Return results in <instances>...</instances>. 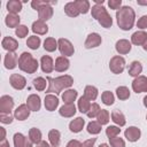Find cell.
I'll list each match as a JSON object with an SVG mask.
<instances>
[{
    "label": "cell",
    "instance_id": "4316f807",
    "mask_svg": "<svg viewBox=\"0 0 147 147\" xmlns=\"http://www.w3.org/2000/svg\"><path fill=\"white\" fill-rule=\"evenodd\" d=\"M111 121H113L114 123H116L117 125H119V126H124L125 123H126L125 116L123 115L122 111H119V110H117V109L111 111Z\"/></svg>",
    "mask_w": 147,
    "mask_h": 147
},
{
    "label": "cell",
    "instance_id": "ac0fdd59",
    "mask_svg": "<svg viewBox=\"0 0 147 147\" xmlns=\"http://www.w3.org/2000/svg\"><path fill=\"white\" fill-rule=\"evenodd\" d=\"M140 134H141L140 130H139L138 127H136V126H130V127H127V129L125 130V132H124L125 138H126L129 141H131V142L137 141V140L140 138Z\"/></svg>",
    "mask_w": 147,
    "mask_h": 147
},
{
    "label": "cell",
    "instance_id": "e575fe53",
    "mask_svg": "<svg viewBox=\"0 0 147 147\" xmlns=\"http://www.w3.org/2000/svg\"><path fill=\"white\" fill-rule=\"evenodd\" d=\"M91 102H90V100H87L84 95L82 96V98H79V100H78V109H79V111L80 113H87L88 110H90V108H91Z\"/></svg>",
    "mask_w": 147,
    "mask_h": 147
},
{
    "label": "cell",
    "instance_id": "30bf717a",
    "mask_svg": "<svg viewBox=\"0 0 147 147\" xmlns=\"http://www.w3.org/2000/svg\"><path fill=\"white\" fill-rule=\"evenodd\" d=\"M9 82H10L11 87H14L15 90H23L26 85L25 78L22 75H18V74H13L9 78Z\"/></svg>",
    "mask_w": 147,
    "mask_h": 147
},
{
    "label": "cell",
    "instance_id": "6125c7cd",
    "mask_svg": "<svg viewBox=\"0 0 147 147\" xmlns=\"http://www.w3.org/2000/svg\"><path fill=\"white\" fill-rule=\"evenodd\" d=\"M99 147H109V145H107V144H101Z\"/></svg>",
    "mask_w": 147,
    "mask_h": 147
},
{
    "label": "cell",
    "instance_id": "681fc988",
    "mask_svg": "<svg viewBox=\"0 0 147 147\" xmlns=\"http://www.w3.org/2000/svg\"><path fill=\"white\" fill-rule=\"evenodd\" d=\"M108 6L110 7V9H117L118 10L122 6V0H109Z\"/></svg>",
    "mask_w": 147,
    "mask_h": 147
},
{
    "label": "cell",
    "instance_id": "8992f818",
    "mask_svg": "<svg viewBox=\"0 0 147 147\" xmlns=\"http://www.w3.org/2000/svg\"><path fill=\"white\" fill-rule=\"evenodd\" d=\"M57 46H59V51L60 53L62 54V56H71L74 55V52H75V48L72 46V44L68 40V39H64V38H60L57 40Z\"/></svg>",
    "mask_w": 147,
    "mask_h": 147
},
{
    "label": "cell",
    "instance_id": "be15d7a7",
    "mask_svg": "<svg viewBox=\"0 0 147 147\" xmlns=\"http://www.w3.org/2000/svg\"><path fill=\"white\" fill-rule=\"evenodd\" d=\"M146 119H147V116H146Z\"/></svg>",
    "mask_w": 147,
    "mask_h": 147
},
{
    "label": "cell",
    "instance_id": "94428289",
    "mask_svg": "<svg viewBox=\"0 0 147 147\" xmlns=\"http://www.w3.org/2000/svg\"><path fill=\"white\" fill-rule=\"evenodd\" d=\"M142 47H144V49H145V51H147V40H146V42L142 45Z\"/></svg>",
    "mask_w": 147,
    "mask_h": 147
},
{
    "label": "cell",
    "instance_id": "ab89813d",
    "mask_svg": "<svg viewBox=\"0 0 147 147\" xmlns=\"http://www.w3.org/2000/svg\"><path fill=\"white\" fill-rule=\"evenodd\" d=\"M101 131V124L96 121H92L87 124V132L91 134H98Z\"/></svg>",
    "mask_w": 147,
    "mask_h": 147
},
{
    "label": "cell",
    "instance_id": "cb8c5ba5",
    "mask_svg": "<svg viewBox=\"0 0 147 147\" xmlns=\"http://www.w3.org/2000/svg\"><path fill=\"white\" fill-rule=\"evenodd\" d=\"M84 124H85V121L82 118V117H77L75 119H72L70 123H69V129L71 132L74 133H78L83 130L84 127Z\"/></svg>",
    "mask_w": 147,
    "mask_h": 147
},
{
    "label": "cell",
    "instance_id": "2e32d148",
    "mask_svg": "<svg viewBox=\"0 0 147 147\" xmlns=\"http://www.w3.org/2000/svg\"><path fill=\"white\" fill-rule=\"evenodd\" d=\"M14 145L15 147H32V142L30 139L24 137L22 133L14 134Z\"/></svg>",
    "mask_w": 147,
    "mask_h": 147
},
{
    "label": "cell",
    "instance_id": "d6986e66",
    "mask_svg": "<svg viewBox=\"0 0 147 147\" xmlns=\"http://www.w3.org/2000/svg\"><path fill=\"white\" fill-rule=\"evenodd\" d=\"M59 106V99L53 94H47L45 96V108L48 111H53Z\"/></svg>",
    "mask_w": 147,
    "mask_h": 147
},
{
    "label": "cell",
    "instance_id": "4fadbf2b",
    "mask_svg": "<svg viewBox=\"0 0 147 147\" xmlns=\"http://www.w3.org/2000/svg\"><path fill=\"white\" fill-rule=\"evenodd\" d=\"M3 64L7 69H14L17 64H18V57L15 53L13 52H8L5 55V60H3Z\"/></svg>",
    "mask_w": 147,
    "mask_h": 147
},
{
    "label": "cell",
    "instance_id": "8d00e7d4",
    "mask_svg": "<svg viewBox=\"0 0 147 147\" xmlns=\"http://www.w3.org/2000/svg\"><path fill=\"white\" fill-rule=\"evenodd\" d=\"M47 84H48L47 79H45L42 77H37V78L33 79V86L37 91H44L46 88Z\"/></svg>",
    "mask_w": 147,
    "mask_h": 147
},
{
    "label": "cell",
    "instance_id": "ee69618b",
    "mask_svg": "<svg viewBox=\"0 0 147 147\" xmlns=\"http://www.w3.org/2000/svg\"><path fill=\"white\" fill-rule=\"evenodd\" d=\"M121 133V129L118 126H115V125H110L106 129V134L107 137L110 139V138H114V137H117L118 134Z\"/></svg>",
    "mask_w": 147,
    "mask_h": 147
},
{
    "label": "cell",
    "instance_id": "7c38bea8",
    "mask_svg": "<svg viewBox=\"0 0 147 147\" xmlns=\"http://www.w3.org/2000/svg\"><path fill=\"white\" fill-rule=\"evenodd\" d=\"M101 41H102V39H101V37H100L99 33H95V32L90 33V34L87 36L86 40H85V47H86V48H94V47H98V46L101 44Z\"/></svg>",
    "mask_w": 147,
    "mask_h": 147
},
{
    "label": "cell",
    "instance_id": "816d5d0a",
    "mask_svg": "<svg viewBox=\"0 0 147 147\" xmlns=\"http://www.w3.org/2000/svg\"><path fill=\"white\" fill-rule=\"evenodd\" d=\"M96 141V138H92V139H88V140H85L83 144H82V147H93L94 144Z\"/></svg>",
    "mask_w": 147,
    "mask_h": 147
},
{
    "label": "cell",
    "instance_id": "f546056e",
    "mask_svg": "<svg viewBox=\"0 0 147 147\" xmlns=\"http://www.w3.org/2000/svg\"><path fill=\"white\" fill-rule=\"evenodd\" d=\"M7 9L9 14H17L22 9V2L18 0H10L7 2Z\"/></svg>",
    "mask_w": 147,
    "mask_h": 147
},
{
    "label": "cell",
    "instance_id": "bcb514c9",
    "mask_svg": "<svg viewBox=\"0 0 147 147\" xmlns=\"http://www.w3.org/2000/svg\"><path fill=\"white\" fill-rule=\"evenodd\" d=\"M109 142H110L111 147H125V141L122 138H119L118 136L114 137V138H110Z\"/></svg>",
    "mask_w": 147,
    "mask_h": 147
},
{
    "label": "cell",
    "instance_id": "74e56055",
    "mask_svg": "<svg viewBox=\"0 0 147 147\" xmlns=\"http://www.w3.org/2000/svg\"><path fill=\"white\" fill-rule=\"evenodd\" d=\"M75 3L80 14H86L90 10V2L87 0H76Z\"/></svg>",
    "mask_w": 147,
    "mask_h": 147
},
{
    "label": "cell",
    "instance_id": "836d02e7",
    "mask_svg": "<svg viewBox=\"0 0 147 147\" xmlns=\"http://www.w3.org/2000/svg\"><path fill=\"white\" fill-rule=\"evenodd\" d=\"M60 138H61L60 131H57V130H51L49 131L48 139H49V142L53 147H57L60 145Z\"/></svg>",
    "mask_w": 147,
    "mask_h": 147
},
{
    "label": "cell",
    "instance_id": "3957f363",
    "mask_svg": "<svg viewBox=\"0 0 147 147\" xmlns=\"http://www.w3.org/2000/svg\"><path fill=\"white\" fill-rule=\"evenodd\" d=\"M18 68L26 74H33L38 69V61L32 56V54L23 52L18 57Z\"/></svg>",
    "mask_w": 147,
    "mask_h": 147
},
{
    "label": "cell",
    "instance_id": "52a82bcc",
    "mask_svg": "<svg viewBox=\"0 0 147 147\" xmlns=\"http://www.w3.org/2000/svg\"><path fill=\"white\" fill-rule=\"evenodd\" d=\"M109 68L114 74H121L123 72L124 68H125V60L124 57L116 55L114 57H111L110 62H109Z\"/></svg>",
    "mask_w": 147,
    "mask_h": 147
},
{
    "label": "cell",
    "instance_id": "484cf974",
    "mask_svg": "<svg viewBox=\"0 0 147 147\" xmlns=\"http://www.w3.org/2000/svg\"><path fill=\"white\" fill-rule=\"evenodd\" d=\"M142 71V65L139 61H133L129 67V75L132 77H139V75Z\"/></svg>",
    "mask_w": 147,
    "mask_h": 147
},
{
    "label": "cell",
    "instance_id": "d6a6232c",
    "mask_svg": "<svg viewBox=\"0 0 147 147\" xmlns=\"http://www.w3.org/2000/svg\"><path fill=\"white\" fill-rule=\"evenodd\" d=\"M29 139L31 140L32 144H39L41 141V132L37 127H31L29 131Z\"/></svg>",
    "mask_w": 147,
    "mask_h": 147
},
{
    "label": "cell",
    "instance_id": "7402d4cb",
    "mask_svg": "<svg viewBox=\"0 0 147 147\" xmlns=\"http://www.w3.org/2000/svg\"><path fill=\"white\" fill-rule=\"evenodd\" d=\"M147 40V33L145 31H136L131 36V42L133 45H144Z\"/></svg>",
    "mask_w": 147,
    "mask_h": 147
},
{
    "label": "cell",
    "instance_id": "d590c367",
    "mask_svg": "<svg viewBox=\"0 0 147 147\" xmlns=\"http://www.w3.org/2000/svg\"><path fill=\"white\" fill-rule=\"evenodd\" d=\"M57 47H59V46H57V41H56L54 38L49 37V38H46V39H45V41H44V48H45L47 52H54Z\"/></svg>",
    "mask_w": 147,
    "mask_h": 147
},
{
    "label": "cell",
    "instance_id": "db71d44e",
    "mask_svg": "<svg viewBox=\"0 0 147 147\" xmlns=\"http://www.w3.org/2000/svg\"><path fill=\"white\" fill-rule=\"evenodd\" d=\"M0 132H1V137H0V139H1V141H2V140L6 139V131H5L3 127H0Z\"/></svg>",
    "mask_w": 147,
    "mask_h": 147
},
{
    "label": "cell",
    "instance_id": "f6af8a7d",
    "mask_svg": "<svg viewBox=\"0 0 147 147\" xmlns=\"http://www.w3.org/2000/svg\"><path fill=\"white\" fill-rule=\"evenodd\" d=\"M100 110H101V109H100V107H99L98 103H92V105H91V108H90V110L86 113V115H87L90 118H94V117L98 116V114H99Z\"/></svg>",
    "mask_w": 147,
    "mask_h": 147
},
{
    "label": "cell",
    "instance_id": "9c48e42d",
    "mask_svg": "<svg viewBox=\"0 0 147 147\" xmlns=\"http://www.w3.org/2000/svg\"><path fill=\"white\" fill-rule=\"evenodd\" d=\"M132 88L136 93L147 92V77L139 76V77L134 78V80L132 82Z\"/></svg>",
    "mask_w": 147,
    "mask_h": 147
},
{
    "label": "cell",
    "instance_id": "603a6c76",
    "mask_svg": "<svg viewBox=\"0 0 147 147\" xmlns=\"http://www.w3.org/2000/svg\"><path fill=\"white\" fill-rule=\"evenodd\" d=\"M116 51L119 54H127L131 51V42L126 39H121L116 42Z\"/></svg>",
    "mask_w": 147,
    "mask_h": 147
},
{
    "label": "cell",
    "instance_id": "91938a15",
    "mask_svg": "<svg viewBox=\"0 0 147 147\" xmlns=\"http://www.w3.org/2000/svg\"><path fill=\"white\" fill-rule=\"evenodd\" d=\"M144 105H145V107L147 108V95L144 98Z\"/></svg>",
    "mask_w": 147,
    "mask_h": 147
},
{
    "label": "cell",
    "instance_id": "7bdbcfd3",
    "mask_svg": "<svg viewBox=\"0 0 147 147\" xmlns=\"http://www.w3.org/2000/svg\"><path fill=\"white\" fill-rule=\"evenodd\" d=\"M101 99H102V102H103L106 106H110V105H113L114 101H115L114 94H113L111 92H109V91H105V92L102 93V95H101Z\"/></svg>",
    "mask_w": 147,
    "mask_h": 147
},
{
    "label": "cell",
    "instance_id": "5bb4252c",
    "mask_svg": "<svg viewBox=\"0 0 147 147\" xmlns=\"http://www.w3.org/2000/svg\"><path fill=\"white\" fill-rule=\"evenodd\" d=\"M30 111H31V110L28 108L26 105H21V106H18V107L15 109V111H14V117H15L16 119H18V121H24V119H26V118L29 117Z\"/></svg>",
    "mask_w": 147,
    "mask_h": 147
},
{
    "label": "cell",
    "instance_id": "7dc6e473",
    "mask_svg": "<svg viewBox=\"0 0 147 147\" xmlns=\"http://www.w3.org/2000/svg\"><path fill=\"white\" fill-rule=\"evenodd\" d=\"M28 32H29V29L25 26V25H20L18 28H16L15 30V33L18 38H24L28 36Z\"/></svg>",
    "mask_w": 147,
    "mask_h": 147
},
{
    "label": "cell",
    "instance_id": "9f6ffc18",
    "mask_svg": "<svg viewBox=\"0 0 147 147\" xmlns=\"http://www.w3.org/2000/svg\"><path fill=\"white\" fill-rule=\"evenodd\" d=\"M0 147H9V142L5 139V140H2V141L0 142Z\"/></svg>",
    "mask_w": 147,
    "mask_h": 147
},
{
    "label": "cell",
    "instance_id": "6f0895ef",
    "mask_svg": "<svg viewBox=\"0 0 147 147\" xmlns=\"http://www.w3.org/2000/svg\"><path fill=\"white\" fill-rule=\"evenodd\" d=\"M137 2H138V5H142V6H147V1H141V0H138Z\"/></svg>",
    "mask_w": 147,
    "mask_h": 147
},
{
    "label": "cell",
    "instance_id": "4dcf8cb0",
    "mask_svg": "<svg viewBox=\"0 0 147 147\" xmlns=\"http://www.w3.org/2000/svg\"><path fill=\"white\" fill-rule=\"evenodd\" d=\"M64 11L70 17H77L80 14L79 10H78V8H77V6H76V3H75V1L74 2H68L64 6Z\"/></svg>",
    "mask_w": 147,
    "mask_h": 147
},
{
    "label": "cell",
    "instance_id": "83f0119b",
    "mask_svg": "<svg viewBox=\"0 0 147 147\" xmlns=\"http://www.w3.org/2000/svg\"><path fill=\"white\" fill-rule=\"evenodd\" d=\"M5 23L9 28H18L20 26V17L17 14H8L5 18Z\"/></svg>",
    "mask_w": 147,
    "mask_h": 147
},
{
    "label": "cell",
    "instance_id": "7a4b0ae2",
    "mask_svg": "<svg viewBox=\"0 0 147 147\" xmlns=\"http://www.w3.org/2000/svg\"><path fill=\"white\" fill-rule=\"evenodd\" d=\"M46 79L48 82V87H47L46 92L47 93H55V94L61 93L62 90L70 87L74 83L72 77L69 76V75L60 76V77H56V78H49L48 77Z\"/></svg>",
    "mask_w": 147,
    "mask_h": 147
},
{
    "label": "cell",
    "instance_id": "b9f144b4",
    "mask_svg": "<svg viewBox=\"0 0 147 147\" xmlns=\"http://www.w3.org/2000/svg\"><path fill=\"white\" fill-rule=\"evenodd\" d=\"M96 119H98V122H99L101 125L107 124V123L109 122V113H108V110L101 109V110L99 111L98 116H96Z\"/></svg>",
    "mask_w": 147,
    "mask_h": 147
},
{
    "label": "cell",
    "instance_id": "680465c9",
    "mask_svg": "<svg viewBox=\"0 0 147 147\" xmlns=\"http://www.w3.org/2000/svg\"><path fill=\"white\" fill-rule=\"evenodd\" d=\"M95 5H102L103 3V0H94Z\"/></svg>",
    "mask_w": 147,
    "mask_h": 147
},
{
    "label": "cell",
    "instance_id": "44dd1931",
    "mask_svg": "<svg viewBox=\"0 0 147 147\" xmlns=\"http://www.w3.org/2000/svg\"><path fill=\"white\" fill-rule=\"evenodd\" d=\"M59 113L62 117H72L76 114V107L74 103H64L60 108Z\"/></svg>",
    "mask_w": 147,
    "mask_h": 147
},
{
    "label": "cell",
    "instance_id": "8fae6325",
    "mask_svg": "<svg viewBox=\"0 0 147 147\" xmlns=\"http://www.w3.org/2000/svg\"><path fill=\"white\" fill-rule=\"evenodd\" d=\"M26 106L31 111H38L41 107V101L39 95L37 94H31L26 99Z\"/></svg>",
    "mask_w": 147,
    "mask_h": 147
},
{
    "label": "cell",
    "instance_id": "c3c4849f",
    "mask_svg": "<svg viewBox=\"0 0 147 147\" xmlns=\"http://www.w3.org/2000/svg\"><path fill=\"white\" fill-rule=\"evenodd\" d=\"M0 122L2 124H10L13 122V117L10 114H0Z\"/></svg>",
    "mask_w": 147,
    "mask_h": 147
},
{
    "label": "cell",
    "instance_id": "11a10c76",
    "mask_svg": "<svg viewBox=\"0 0 147 147\" xmlns=\"http://www.w3.org/2000/svg\"><path fill=\"white\" fill-rule=\"evenodd\" d=\"M37 147H49V145H48V142L41 140L39 144H37Z\"/></svg>",
    "mask_w": 147,
    "mask_h": 147
},
{
    "label": "cell",
    "instance_id": "ffe728a7",
    "mask_svg": "<svg viewBox=\"0 0 147 147\" xmlns=\"http://www.w3.org/2000/svg\"><path fill=\"white\" fill-rule=\"evenodd\" d=\"M1 45H2V47H3L6 51L13 52V53H14V52L17 49V47H18L17 41H16L14 38H11V37H5V38L2 39Z\"/></svg>",
    "mask_w": 147,
    "mask_h": 147
},
{
    "label": "cell",
    "instance_id": "e0dca14e",
    "mask_svg": "<svg viewBox=\"0 0 147 147\" xmlns=\"http://www.w3.org/2000/svg\"><path fill=\"white\" fill-rule=\"evenodd\" d=\"M69 65H70V62H69V60L65 56H59L55 60L54 69L56 71H59V72H63V71L69 69Z\"/></svg>",
    "mask_w": 147,
    "mask_h": 147
},
{
    "label": "cell",
    "instance_id": "60d3db41",
    "mask_svg": "<svg viewBox=\"0 0 147 147\" xmlns=\"http://www.w3.org/2000/svg\"><path fill=\"white\" fill-rule=\"evenodd\" d=\"M26 45L31 49H38V47L40 46V38L37 37V36H31V37L28 38Z\"/></svg>",
    "mask_w": 147,
    "mask_h": 147
},
{
    "label": "cell",
    "instance_id": "f5cc1de1",
    "mask_svg": "<svg viewBox=\"0 0 147 147\" xmlns=\"http://www.w3.org/2000/svg\"><path fill=\"white\" fill-rule=\"evenodd\" d=\"M67 147H82V144L78 140H70L68 142Z\"/></svg>",
    "mask_w": 147,
    "mask_h": 147
},
{
    "label": "cell",
    "instance_id": "9a60e30c",
    "mask_svg": "<svg viewBox=\"0 0 147 147\" xmlns=\"http://www.w3.org/2000/svg\"><path fill=\"white\" fill-rule=\"evenodd\" d=\"M40 65H41V70L46 74H49L54 70V62H53V59L49 55H44L41 57Z\"/></svg>",
    "mask_w": 147,
    "mask_h": 147
},
{
    "label": "cell",
    "instance_id": "f35d334b",
    "mask_svg": "<svg viewBox=\"0 0 147 147\" xmlns=\"http://www.w3.org/2000/svg\"><path fill=\"white\" fill-rule=\"evenodd\" d=\"M116 95L119 100H126L130 98V91L125 86H119L116 88Z\"/></svg>",
    "mask_w": 147,
    "mask_h": 147
},
{
    "label": "cell",
    "instance_id": "6da1fadb",
    "mask_svg": "<svg viewBox=\"0 0 147 147\" xmlns=\"http://www.w3.org/2000/svg\"><path fill=\"white\" fill-rule=\"evenodd\" d=\"M116 18H117V24L118 26L124 30L127 31L130 29L133 28L134 24V18H136V14L134 10L129 7V6H123L121 7L117 11H116Z\"/></svg>",
    "mask_w": 147,
    "mask_h": 147
},
{
    "label": "cell",
    "instance_id": "ba28073f",
    "mask_svg": "<svg viewBox=\"0 0 147 147\" xmlns=\"http://www.w3.org/2000/svg\"><path fill=\"white\" fill-rule=\"evenodd\" d=\"M14 107V100L9 95H2L0 98V114H10Z\"/></svg>",
    "mask_w": 147,
    "mask_h": 147
},
{
    "label": "cell",
    "instance_id": "1f68e13d",
    "mask_svg": "<svg viewBox=\"0 0 147 147\" xmlns=\"http://www.w3.org/2000/svg\"><path fill=\"white\" fill-rule=\"evenodd\" d=\"M84 96L87 100H90V101H94L96 99V96H98V90H96V87H94L92 85H87L85 87V90H84Z\"/></svg>",
    "mask_w": 147,
    "mask_h": 147
},
{
    "label": "cell",
    "instance_id": "277c9868",
    "mask_svg": "<svg viewBox=\"0 0 147 147\" xmlns=\"http://www.w3.org/2000/svg\"><path fill=\"white\" fill-rule=\"evenodd\" d=\"M92 16L103 26V28H110L113 25V20L110 17V15L108 14L107 9L102 6V5H94L91 9Z\"/></svg>",
    "mask_w": 147,
    "mask_h": 147
},
{
    "label": "cell",
    "instance_id": "f1b7e54d",
    "mask_svg": "<svg viewBox=\"0 0 147 147\" xmlns=\"http://www.w3.org/2000/svg\"><path fill=\"white\" fill-rule=\"evenodd\" d=\"M78 95V92L76 90H67L63 92L62 94V100L64 101V103H74V101L76 100Z\"/></svg>",
    "mask_w": 147,
    "mask_h": 147
},
{
    "label": "cell",
    "instance_id": "5b68a950",
    "mask_svg": "<svg viewBox=\"0 0 147 147\" xmlns=\"http://www.w3.org/2000/svg\"><path fill=\"white\" fill-rule=\"evenodd\" d=\"M31 6L33 9L38 10L39 20L42 22L49 20L53 16V8L51 7V2L41 1V0H34L31 2Z\"/></svg>",
    "mask_w": 147,
    "mask_h": 147
},
{
    "label": "cell",
    "instance_id": "f907efd6",
    "mask_svg": "<svg viewBox=\"0 0 147 147\" xmlns=\"http://www.w3.org/2000/svg\"><path fill=\"white\" fill-rule=\"evenodd\" d=\"M137 26H138L139 29H146V28H147V15H144V16H141V17L138 20Z\"/></svg>",
    "mask_w": 147,
    "mask_h": 147
},
{
    "label": "cell",
    "instance_id": "d4e9b609",
    "mask_svg": "<svg viewBox=\"0 0 147 147\" xmlns=\"http://www.w3.org/2000/svg\"><path fill=\"white\" fill-rule=\"evenodd\" d=\"M32 31L37 34H46L48 32V26L46 25L45 22L38 20L36 22H33L32 24Z\"/></svg>",
    "mask_w": 147,
    "mask_h": 147
}]
</instances>
